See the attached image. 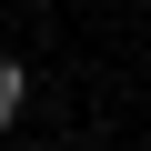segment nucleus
I'll return each instance as SVG.
<instances>
[{"label": "nucleus", "mask_w": 151, "mask_h": 151, "mask_svg": "<svg viewBox=\"0 0 151 151\" xmlns=\"http://www.w3.org/2000/svg\"><path fill=\"white\" fill-rule=\"evenodd\" d=\"M20 101H30V70H20V60H0V131L20 121Z\"/></svg>", "instance_id": "f257e3e1"}]
</instances>
